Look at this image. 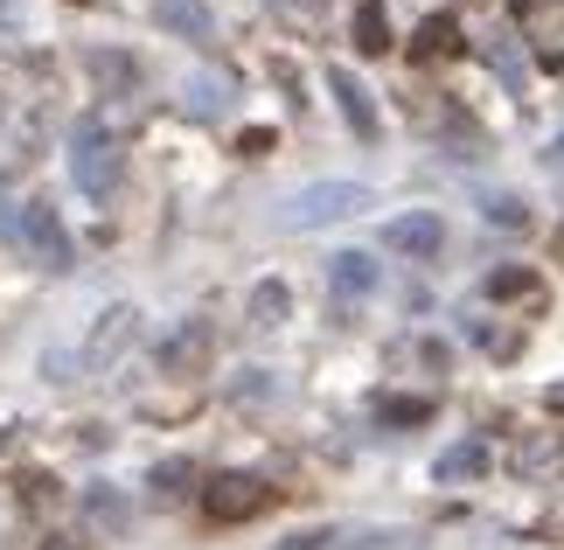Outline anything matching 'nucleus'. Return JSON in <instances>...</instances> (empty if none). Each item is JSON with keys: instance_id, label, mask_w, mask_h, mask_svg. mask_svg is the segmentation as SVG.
I'll list each match as a JSON object with an SVG mask.
<instances>
[{"instance_id": "2", "label": "nucleus", "mask_w": 564, "mask_h": 550, "mask_svg": "<svg viewBox=\"0 0 564 550\" xmlns=\"http://www.w3.org/2000/svg\"><path fill=\"white\" fill-rule=\"evenodd\" d=\"M119 174H126V147L105 119H77L70 126V182L91 195V203H112L119 195Z\"/></svg>"}, {"instance_id": "25", "label": "nucleus", "mask_w": 564, "mask_h": 550, "mask_svg": "<svg viewBox=\"0 0 564 550\" xmlns=\"http://www.w3.org/2000/svg\"><path fill=\"white\" fill-rule=\"evenodd\" d=\"M265 147H272V133H265V126H251V133L237 140V153H265Z\"/></svg>"}, {"instance_id": "16", "label": "nucleus", "mask_w": 564, "mask_h": 550, "mask_svg": "<svg viewBox=\"0 0 564 550\" xmlns=\"http://www.w3.org/2000/svg\"><path fill=\"white\" fill-rule=\"evenodd\" d=\"M481 474H488V446H481V439H467V446L440 453V481H481Z\"/></svg>"}, {"instance_id": "7", "label": "nucleus", "mask_w": 564, "mask_h": 550, "mask_svg": "<svg viewBox=\"0 0 564 550\" xmlns=\"http://www.w3.org/2000/svg\"><path fill=\"white\" fill-rule=\"evenodd\" d=\"M133 335H140V314H133V306H105L98 327H91V342H84V363L105 369V363H112V356H119V348L133 342Z\"/></svg>"}, {"instance_id": "27", "label": "nucleus", "mask_w": 564, "mask_h": 550, "mask_svg": "<svg viewBox=\"0 0 564 550\" xmlns=\"http://www.w3.org/2000/svg\"><path fill=\"white\" fill-rule=\"evenodd\" d=\"M551 161H564V133H557V147H551Z\"/></svg>"}, {"instance_id": "11", "label": "nucleus", "mask_w": 564, "mask_h": 550, "mask_svg": "<svg viewBox=\"0 0 564 550\" xmlns=\"http://www.w3.org/2000/svg\"><path fill=\"white\" fill-rule=\"evenodd\" d=\"M328 279H335V293H356V300H362V293H377L383 272H377L370 251H335V258H328Z\"/></svg>"}, {"instance_id": "29", "label": "nucleus", "mask_w": 564, "mask_h": 550, "mask_svg": "<svg viewBox=\"0 0 564 550\" xmlns=\"http://www.w3.org/2000/svg\"><path fill=\"white\" fill-rule=\"evenodd\" d=\"M77 8H91V0H77Z\"/></svg>"}, {"instance_id": "26", "label": "nucleus", "mask_w": 564, "mask_h": 550, "mask_svg": "<svg viewBox=\"0 0 564 550\" xmlns=\"http://www.w3.org/2000/svg\"><path fill=\"white\" fill-rule=\"evenodd\" d=\"M551 411H564V384H551Z\"/></svg>"}, {"instance_id": "17", "label": "nucleus", "mask_w": 564, "mask_h": 550, "mask_svg": "<svg viewBox=\"0 0 564 550\" xmlns=\"http://www.w3.org/2000/svg\"><path fill=\"white\" fill-rule=\"evenodd\" d=\"M286 306H293V293H286L279 279H265V285L251 293V327H279V321H286Z\"/></svg>"}, {"instance_id": "24", "label": "nucleus", "mask_w": 564, "mask_h": 550, "mask_svg": "<svg viewBox=\"0 0 564 550\" xmlns=\"http://www.w3.org/2000/svg\"><path fill=\"white\" fill-rule=\"evenodd\" d=\"M335 543V530H321V522H314V530H300V537H286V543H279V550H328Z\"/></svg>"}, {"instance_id": "23", "label": "nucleus", "mask_w": 564, "mask_h": 550, "mask_svg": "<svg viewBox=\"0 0 564 550\" xmlns=\"http://www.w3.org/2000/svg\"><path fill=\"white\" fill-rule=\"evenodd\" d=\"M188 481H195V467H188V460H161V467H154V488H167V495H182Z\"/></svg>"}, {"instance_id": "28", "label": "nucleus", "mask_w": 564, "mask_h": 550, "mask_svg": "<svg viewBox=\"0 0 564 550\" xmlns=\"http://www.w3.org/2000/svg\"><path fill=\"white\" fill-rule=\"evenodd\" d=\"M50 550H70V537H50Z\"/></svg>"}, {"instance_id": "18", "label": "nucleus", "mask_w": 564, "mask_h": 550, "mask_svg": "<svg viewBox=\"0 0 564 550\" xmlns=\"http://www.w3.org/2000/svg\"><path fill=\"white\" fill-rule=\"evenodd\" d=\"M432 411H440V405H432V398H383L377 405V418H383V425H432Z\"/></svg>"}, {"instance_id": "5", "label": "nucleus", "mask_w": 564, "mask_h": 550, "mask_svg": "<svg viewBox=\"0 0 564 550\" xmlns=\"http://www.w3.org/2000/svg\"><path fill=\"white\" fill-rule=\"evenodd\" d=\"M383 245H390V251H404V258H419V266H425V258H440V251H446V224H440L432 209L390 216V224H383Z\"/></svg>"}, {"instance_id": "4", "label": "nucleus", "mask_w": 564, "mask_h": 550, "mask_svg": "<svg viewBox=\"0 0 564 550\" xmlns=\"http://www.w3.org/2000/svg\"><path fill=\"white\" fill-rule=\"evenodd\" d=\"M265 502H272L265 481H251V474H216L209 488H203V516H209V522H251Z\"/></svg>"}, {"instance_id": "21", "label": "nucleus", "mask_w": 564, "mask_h": 550, "mask_svg": "<svg viewBox=\"0 0 564 550\" xmlns=\"http://www.w3.org/2000/svg\"><path fill=\"white\" fill-rule=\"evenodd\" d=\"M488 224H502V230H530V209L516 203V195H488Z\"/></svg>"}, {"instance_id": "12", "label": "nucleus", "mask_w": 564, "mask_h": 550, "mask_svg": "<svg viewBox=\"0 0 564 550\" xmlns=\"http://www.w3.org/2000/svg\"><path fill=\"white\" fill-rule=\"evenodd\" d=\"M564 467V439L557 432H523V446H516V474H557Z\"/></svg>"}, {"instance_id": "15", "label": "nucleus", "mask_w": 564, "mask_h": 550, "mask_svg": "<svg viewBox=\"0 0 564 550\" xmlns=\"http://www.w3.org/2000/svg\"><path fill=\"white\" fill-rule=\"evenodd\" d=\"M356 50H362V56H390V21H383V0H362V8H356Z\"/></svg>"}, {"instance_id": "19", "label": "nucleus", "mask_w": 564, "mask_h": 550, "mask_svg": "<svg viewBox=\"0 0 564 550\" xmlns=\"http://www.w3.org/2000/svg\"><path fill=\"white\" fill-rule=\"evenodd\" d=\"M209 356V327H182L175 342H167V369H195Z\"/></svg>"}, {"instance_id": "8", "label": "nucleus", "mask_w": 564, "mask_h": 550, "mask_svg": "<svg viewBox=\"0 0 564 550\" xmlns=\"http://www.w3.org/2000/svg\"><path fill=\"white\" fill-rule=\"evenodd\" d=\"M460 50H467V35H460V21H453V14H425L419 35H411V56H419V63H453Z\"/></svg>"}, {"instance_id": "3", "label": "nucleus", "mask_w": 564, "mask_h": 550, "mask_svg": "<svg viewBox=\"0 0 564 550\" xmlns=\"http://www.w3.org/2000/svg\"><path fill=\"white\" fill-rule=\"evenodd\" d=\"M356 209H370V188L362 182H307L286 203V216L300 230H314V224H341V216H356Z\"/></svg>"}, {"instance_id": "6", "label": "nucleus", "mask_w": 564, "mask_h": 550, "mask_svg": "<svg viewBox=\"0 0 564 550\" xmlns=\"http://www.w3.org/2000/svg\"><path fill=\"white\" fill-rule=\"evenodd\" d=\"M328 91L341 98V119H349V133H356V140H377V133H383V119H377V98L356 84V71H349V63H335V71H328Z\"/></svg>"}, {"instance_id": "22", "label": "nucleus", "mask_w": 564, "mask_h": 550, "mask_svg": "<svg viewBox=\"0 0 564 550\" xmlns=\"http://www.w3.org/2000/svg\"><path fill=\"white\" fill-rule=\"evenodd\" d=\"M182 105H188L195 119H209L216 105H224V84H216V77H203V84H188V91H182Z\"/></svg>"}, {"instance_id": "9", "label": "nucleus", "mask_w": 564, "mask_h": 550, "mask_svg": "<svg viewBox=\"0 0 564 550\" xmlns=\"http://www.w3.org/2000/svg\"><path fill=\"white\" fill-rule=\"evenodd\" d=\"M154 21L167 35H182V42H203V50L216 42V21H209L203 0H154Z\"/></svg>"}, {"instance_id": "10", "label": "nucleus", "mask_w": 564, "mask_h": 550, "mask_svg": "<svg viewBox=\"0 0 564 550\" xmlns=\"http://www.w3.org/2000/svg\"><path fill=\"white\" fill-rule=\"evenodd\" d=\"M516 14H523V29L536 35V50L557 63L564 56V0H530V8H516Z\"/></svg>"}, {"instance_id": "1", "label": "nucleus", "mask_w": 564, "mask_h": 550, "mask_svg": "<svg viewBox=\"0 0 564 550\" xmlns=\"http://www.w3.org/2000/svg\"><path fill=\"white\" fill-rule=\"evenodd\" d=\"M0 230H8V245L29 258V266H42V272H70V237H63V216L42 203H8L0 195Z\"/></svg>"}, {"instance_id": "13", "label": "nucleus", "mask_w": 564, "mask_h": 550, "mask_svg": "<svg viewBox=\"0 0 564 550\" xmlns=\"http://www.w3.org/2000/svg\"><path fill=\"white\" fill-rule=\"evenodd\" d=\"M488 300H544V279L530 266H495L488 272Z\"/></svg>"}, {"instance_id": "14", "label": "nucleus", "mask_w": 564, "mask_h": 550, "mask_svg": "<svg viewBox=\"0 0 564 550\" xmlns=\"http://www.w3.org/2000/svg\"><path fill=\"white\" fill-rule=\"evenodd\" d=\"M91 71H98V84L112 98H126V91H140V63L133 56H112V50H91Z\"/></svg>"}, {"instance_id": "20", "label": "nucleus", "mask_w": 564, "mask_h": 550, "mask_svg": "<svg viewBox=\"0 0 564 550\" xmlns=\"http://www.w3.org/2000/svg\"><path fill=\"white\" fill-rule=\"evenodd\" d=\"M328 550H419L411 530H356L349 543H328Z\"/></svg>"}]
</instances>
